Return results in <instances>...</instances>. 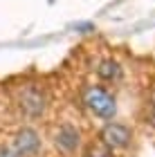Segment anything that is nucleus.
<instances>
[{"mask_svg":"<svg viewBox=\"0 0 155 157\" xmlns=\"http://www.w3.org/2000/svg\"><path fill=\"white\" fill-rule=\"evenodd\" d=\"M11 151L18 157H38V153L43 151V137L34 126H20L14 132Z\"/></svg>","mask_w":155,"mask_h":157,"instance_id":"nucleus-5","label":"nucleus"},{"mask_svg":"<svg viewBox=\"0 0 155 157\" xmlns=\"http://www.w3.org/2000/svg\"><path fill=\"white\" fill-rule=\"evenodd\" d=\"M16 105L23 117L41 119L50 108V99H47L45 88H41V85H23L16 94Z\"/></svg>","mask_w":155,"mask_h":157,"instance_id":"nucleus-2","label":"nucleus"},{"mask_svg":"<svg viewBox=\"0 0 155 157\" xmlns=\"http://www.w3.org/2000/svg\"><path fill=\"white\" fill-rule=\"evenodd\" d=\"M86 157H115V153L108 151V148L101 146V144H92L86 151Z\"/></svg>","mask_w":155,"mask_h":157,"instance_id":"nucleus-8","label":"nucleus"},{"mask_svg":"<svg viewBox=\"0 0 155 157\" xmlns=\"http://www.w3.org/2000/svg\"><path fill=\"white\" fill-rule=\"evenodd\" d=\"M99 144L106 146L108 151H126L133 144V128L124 121H106L99 128Z\"/></svg>","mask_w":155,"mask_h":157,"instance_id":"nucleus-3","label":"nucleus"},{"mask_svg":"<svg viewBox=\"0 0 155 157\" xmlns=\"http://www.w3.org/2000/svg\"><path fill=\"white\" fill-rule=\"evenodd\" d=\"M144 124L155 128V88L146 94V103H144Z\"/></svg>","mask_w":155,"mask_h":157,"instance_id":"nucleus-7","label":"nucleus"},{"mask_svg":"<svg viewBox=\"0 0 155 157\" xmlns=\"http://www.w3.org/2000/svg\"><path fill=\"white\" fill-rule=\"evenodd\" d=\"M52 144H54V148L63 157H74L76 153L81 151V144H83L81 130L74 124H70V121H63V124H59V126L54 128Z\"/></svg>","mask_w":155,"mask_h":157,"instance_id":"nucleus-4","label":"nucleus"},{"mask_svg":"<svg viewBox=\"0 0 155 157\" xmlns=\"http://www.w3.org/2000/svg\"><path fill=\"white\" fill-rule=\"evenodd\" d=\"M97 76H99V81H103V83L117 85V83L124 81V67H122V63L115 61V59H103L99 65H97Z\"/></svg>","mask_w":155,"mask_h":157,"instance_id":"nucleus-6","label":"nucleus"},{"mask_svg":"<svg viewBox=\"0 0 155 157\" xmlns=\"http://www.w3.org/2000/svg\"><path fill=\"white\" fill-rule=\"evenodd\" d=\"M81 103L95 119L101 121H112L117 115V97L106 85H83Z\"/></svg>","mask_w":155,"mask_h":157,"instance_id":"nucleus-1","label":"nucleus"},{"mask_svg":"<svg viewBox=\"0 0 155 157\" xmlns=\"http://www.w3.org/2000/svg\"><path fill=\"white\" fill-rule=\"evenodd\" d=\"M0 157H18V155L11 151V146H5V144H0Z\"/></svg>","mask_w":155,"mask_h":157,"instance_id":"nucleus-9","label":"nucleus"}]
</instances>
